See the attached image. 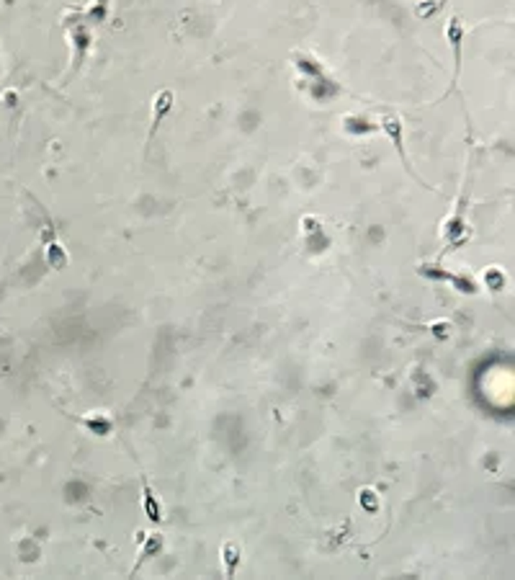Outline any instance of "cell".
Wrapping results in <instances>:
<instances>
[{
	"mask_svg": "<svg viewBox=\"0 0 515 580\" xmlns=\"http://www.w3.org/2000/svg\"><path fill=\"white\" fill-rule=\"evenodd\" d=\"M170 101H173V93H170V91H163L160 96H157V101H155L157 111H155V116H152V132H155V129L160 127V121H163V116L170 111Z\"/></svg>",
	"mask_w": 515,
	"mask_h": 580,
	"instance_id": "2",
	"label": "cell"
},
{
	"mask_svg": "<svg viewBox=\"0 0 515 580\" xmlns=\"http://www.w3.org/2000/svg\"><path fill=\"white\" fill-rule=\"evenodd\" d=\"M47 261H50L52 269H62L64 263H67V255H64L60 242H50V248H47Z\"/></svg>",
	"mask_w": 515,
	"mask_h": 580,
	"instance_id": "3",
	"label": "cell"
},
{
	"mask_svg": "<svg viewBox=\"0 0 515 580\" xmlns=\"http://www.w3.org/2000/svg\"><path fill=\"white\" fill-rule=\"evenodd\" d=\"M381 127L387 129V135L392 137V142H395V147L400 150V155L404 157V147H402V121H400V116L397 113H389V116H384V124ZM404 165L409 168L407 157H404Z\"/></svg>",
	"mask_w": 515,
	"mask_h": 580,
	"instance_id": "1",
	"label": "cell"
},
{
	"mask_svg": "<svg viewBox=\"0 0 515 580\" xmlns=\"http://www.w3.org/2000/svg\"><path fill=\"white\" fill-rule=\"evenodd\" d=\"M441 6H443V0H423L417 6V16H433Z\"/></svg>",
	"mask_w": 515,
	"mask_h": 580,
	"instance_id": "5",
	"label": "cell"
},
{
	"mask_svg": "<svg viewBox=\"0 0 515 580\" xmlns=\"http://www.w3.org/2000/svg\"><path fill=\"white\" fill-rule=\"evenodd\" d=\"M108 16V0H93V6L88 8V18L93 23H101Z\"/></svg>",
	"mask_w": 515,
	"mask_h": 580,
	"instance_id": "4",
	"label": "cell"
}]
</instances>
